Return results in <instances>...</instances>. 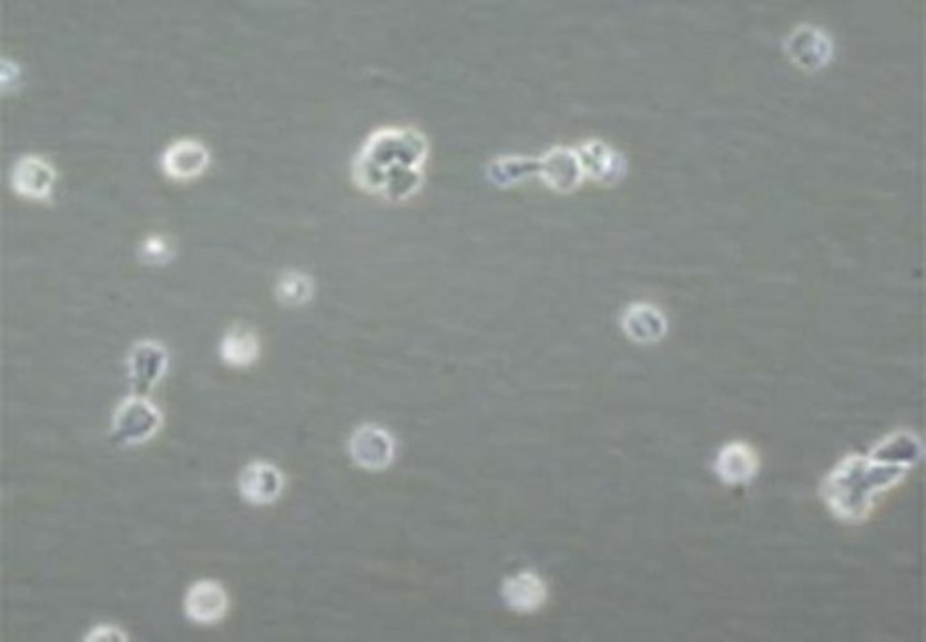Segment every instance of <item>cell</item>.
I'll return each mask as SVG.
<instances>
[{"label": "cell", "mask_w": 926, "mask_h": 642, "mask_svg": "<svg viewBox=\"0 0 926 642\" xmlns=\"http://www.w3.org/2000/svg\"><path fill=\"white\" fill-rule=\"evenodd\" d=\"M923 456V442L910 432L889 434L869 456L841 460L823 480L822 497L844 523L867 520L882 492L896 488Z\"/></svg>", "instance_id": "6da1fadb"}, {"label": "cell", "mask_w": 926, "mask_h": 642, "mask_svg": "<svg viewBox=\"0 0 926 642\" xmlns=\"http://www.w3.org/2000/svg\"><path fill=\"white\" fill-rule=\"evenodd\" d=\"M429 142L413 128H386L360 146L352 175L360 190L388 201H406L424 184Z\"/></svg>", "instance_id": "7a4b0ae2"}, {"label": "cell", "mask_w": 926, "mask_h": 642, "mask_svg": "<svg viewBox=\"0 0 926 642\" xmlns=\"http://www.w3.org/2000/svg\"><path fill=\"white\" fill-rule=\"evenodd\" d=\"M163 425L157 407L143 397H131L113 416V439L120 445H140L154 438Z\"/></svg>", "instance_id": "3957f363"}, {"label": "cell", "mask_w": 926, "mask_h": 642, "mask_svg": "<svg viewBox=\"0 0 926 642\" xmlns=\"http://www.w3.org/2000/svg\"><path fill=\"white\" fill-rule=\"evenodd\" d=\"M784 51L798 69L817 72L828 67L834 58V43L822 29L800 26L785 38Z\"/></svg>", "instance_id": "277c9868"}, {"label": "cell", "mask_w": 926, "mask_h": 642, "mask_svg": "<svg viewBox=\"0 0 926 642\" xmlns=\"http://www.w3.org/2000/svg\"><path fill=\"white\" fill-rule=\"evenodd\" d=\"M538 160V177L552 192L570 195V193L579 190L580 184L584 183V166H582V160H580L579 151H576V149L556 146Z\"/></svg>", "instance_id": "5b68a950"}, {"label": "cell", "mask_w": 926, "mask_h": 642, "mask_svg": "<svg viewBox=\"0 0 926 642\" xmlns=\"http://www.w3.org/2000/svg\"><path fill=\"white\" fill-rule=\"evenodd\" d=\"M350 457L357 466L372 471L388 468L395 457V441L384 428L365 425L350 439Z\"/></svg>", "instance_id": "8992f818"}, {"label": "cell", "mask_w": 926, "mask_h": 642, "mask_svg": "<svg viewBox=\"0 0 926 642\" xmlns=\"http://www.w3.org/2000/svg\"><path fill=\"white\" fill-rule=\"evenodd\" d=\"M129 377L138 393H146L160 383L169 366V354L160 343L142 342L129 354Z\"/></svg>", "instance_id": "52a82bcc"}, {"label": "cell", "mask_w": 926, "mask_h": 642, "mask_svg": "<svg viewBox=\"0 0 926 642\" xmlns=\"http://www.w3.org/2000/svg\"><path fill=\"white\" fill-rule=\"evenodd\" d=\"M55 172L52 164L38 155H28L14 164L11 172V186L23 198L45 201L54 187Z\"/></svg>", "instance_id": "ba28073f"}, {"label": "cell", "mask_w": 926, "mask_h": 642, "mask_svg": "<svg viewBox=\"0 0 926 642\" xmlns=\"http://www.w3.org/2000/svg\"><path fill=\"white\" fill-rule=\"evenodd\" d=\"M580 160L584 166L586 177H591L597 183L617 184L623 181L627 174V161L623 154L614 151L612 146L603 142H586L580 146Z\"/></svg>", "instance_id": "9c48e42d"}, {"label": "cell", "mask_w": 926, "mask_h": 642, "mask_svg": "<svg viewBox=\"0 0 926 642\" xmlns=\"http://www.w3.org/2000/svg\"><path fill=\"white\" fill-rule=\"evenodd\" d=\"M228 598L225 589L213 580H201L187 591L184 609L190 620L199 624H215L227 612Z\"/></svg>", "instance_id": "30bf717a"}, {"label": "cell", "mask_w": 926, "mask_h": 642, "mask_svg": "<svg viewBox=\"0 0 926 642\" xmlns=\"http://www.w3.org/2000/svg\"><path fill=\"white\" fill-rule=\"evenodd\" d=\"M210 166V151L195 140H181L170 145L163 155V170L175 181H192Z\"/></svg>", "instance_id": "8fae6325"}, {"label": "cell", "mask_w": 926, "mask_h": 642, "mask_svg": "<svg viewBox=\"0 0 926 642\" xmlns=\"http://www.w3.org/2000/svg\"><path fill=\"white\" fill-rule=\"evenodd\" d=\"M283 489V473L268 462H254L240 477V492L252 506H268L281 497Z\"/></svg>", "instance_id": "7c38bea8"}, {"label": "cell", "mask_w": 926, "mask_h": 642, "mask_svg": "<svg viewBox=\"0 0 926 642\" xmlns=\"http://www.w3.org/2000/svg\"><path fill=\"white\" fill-rule=\"evenodd\" d=\"M502 598L511 611L530 614L547 603V583L532 571H521L503 582Z\"/></svg>", "instance_id": "4fadbf2b"}, {"label": "cell", "mask_w": 926, "mask_h": 642, "mask_svg": "<svg viewBox=\"0 0 926 642\" xmlns=\"http://www.w3.org/2000/svg\"><path fill=\"white\" fill-rule=\"evenodd\" d=\"M759 466H761V460H759L757 451L753 450L749 442L734 441L729 442L718 454L714 469L723 482L740 486V483H749L755 479Z\"/></svg>", "instance_id": "5bb4252c"}, {"label": "cell", "mask_w": 926, "mask_h": 642, "mask_svg": "<svg viewBox=\"0 0 926 642\" xmlns=\"http://www.w3.org/2000/svg\"><path fill=\"white\" fill-rule=\"evenodd\" d=\"M623 333L635 343H658L666 336V316L650 304H632L621 315Z\"/></svg>", "instance_id": "9a60e30c"}, {"label": "cell", "mask_w": 926, "mask_h": 642, "mask_svg": "<svg viewBox=\"0 0 926 642\" xmlns=\"http://www.w3.org/2000/svg\"><path fill=\"white\" fill-rule=\"evenodd\" d=\"M260 337L245 325H234L220 343V357L234 368H247L260 357Z\"/></svg>", "instance_id": "2e32d148"}, {"label": "cell", "mask_w": 926, "mask_h": 642, "mask_svg": "<svg viewBox=\"0 0 926 642\" xmlns=\"http://www.w3.org/2000/svg\"><path fill=\"white\" fill-rule=\"evenodd\" d=\"M538 157L527 155H502L489 164L488 175L491 183L500 187H511L538 177Z\"/></svg>", "instance_id": "e0dca14e"}, {"label": "cell", "mask_w": 926, "mask_h": 642, "mask_svg": "<svg viewBox=\"0 0 926 642\" xmlns=\"http://www.w3.org/2000/svg\"><path fill=\"white\" fill-rule=\"evenodd\" d=\"M275 292H277V300L284 306H302L313 296V281L309 275L301 274V272H288L278 278Z\"/></svg>", "instance_id": "ac0fdd59"}, {"label": "cell", "mask_w": 926, "mask_h": 642, "mask_svg": "<svg viewBox=\"0 0 926 642\" xmlns=\"http://www.w3.org/2000/svg\"><path fill=\"white\" fill-rule=\"evenodd\" d=\"M172 254L174 252L170 248L169 242L160 236L146 237L142 245L143 261L151 265H166L172 259Z\"/></svg>", "instance_id": "d6986e66"}, {"label": "cell", "mask_w": 926, "mask_h": 642, "mask_svg": "<svg viewBox=\"0 0 926 642\" xmlns=\"http://www.w3.org/2000/svg\"><path fill=\"white\" fill-rule=\"evenodd\" d=\"M124 641V632L114 629V626H99L88 635L87 641Z\"/></svg>", "instance_id": "ffe728a7"}, {"label": "cell", "mask_w": 926, "mask_h": 642, "mask_svg": "<svg viewBox=\"0 0 926 642\" xmlns=\"http://www.w3.org/2000/svg\"><path fill=\"white\" fill-rule=\"evenodd\" d=\"M20 69L11 61H2V88L10 90L14 82H19Z\"/></svg>", "instance_id": "44dd1931"}]
</instances>
